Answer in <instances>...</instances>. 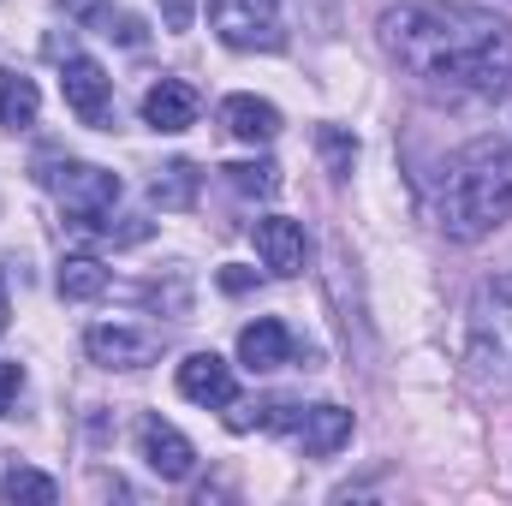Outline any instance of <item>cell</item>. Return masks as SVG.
I'll return each mask as SVG.
<instances>
[{
    "instance_id": "1",
    "label": "cell",
    "mask_w": 512,
    "mask_h": 506,
    "mask_svg": "<svg viewBox=\"0 0 512 506\" xmlns=\"http://www.w3.org/2000/svg\"><path fill=\"white\" fill-rule=\"evenodd\" d=\"M393 66L441 102H495L512 78V24L471 0H399L382 12Z\"/></svg>"
},
{
    "instance_id": "2",
    "label": "cell",
    "mask_w": 512,
    "mask_h": 506,
    "mask_svg": "<svg viewBox=\"0 0 512 506\" xmlns=\"http://www.w3.org/2000/svg\"><path fill=\"white\" fill-rule=\"evenodd\" d=\"M501 221H512V137H477L435 179V227L477 245Z\"/></svg>"
},
{
    "instance_id": "3",
    "label": "cell",
    "mask_w": 512,
    "mask_h": 506,
    "mask_svg": "<svg viewBox=\"0 0 512 506\" xmlns=\"http://www.w3.org/2000/svg\"><path fill=\"white\" fill-rule=\"evenodd\" d=\"M465 364L477 381H512V274L489 280L471 298V340Z\"/></svg>"
},
{
    "instance_id": "4",
    "label": "cell",
    "mask_w": 512,
    "mask_h": 506,
    "mask_svg": "<svg viewBox=\"0 0 512 506\" xmlns=\"http://www.w3.org/2000/svg\"><path fill=\"white\" fill-rule=\"evenodd\" d=\"M36 179H42V185L54 191V203H60L66 215H78L84 227H102V221L114 215V203H120V173H108V167H96V161H42Z\"/></svg>"
},
{
    "instance_id": "5",
    "label": "cell",
    "mask_w": 512,
    "mask_h": 506,
    "mask_svg": "<svg viewBox=\"0 0 512 506\" xmlns=\"http://www.w3.org/2000/svg\"><path fill=\"white\" fill-rule=\"evenodd\" d=\"M262 429H280L298 453H310V459H328V453H340L346 441H352V411L346 405H262V417H256Z\"/></svg>"
},
{
    "instance_id": "6",
    "label": "cell",
    "mask_w": 512,
    "mask_h": 506,
    "mask_svg": "<svg viewBox=\"0 0 512 506\" xmlns=\"http://www.w3.org/2000/svg\"><path fill=\"white\" fill-rule=\"evenodd\" d=\"M209 30H215V42H227L239 54H256V48L268 54L286 42L274 0H209Z\"/></svg>"
},
{
    "instance_id": "7",
    "label": "cell",
    "mask_w": 512,
    "mask_h": 506,
    "mask_svg": "<svg viewBox=\"0 0 512 506\" xmlns=\"http://www.w3.org/2000/svg\"><path fill=\"white\" fill-rule=\"evenodd\" d=\"M60 96H66V108H72L84 126H96V131L114 126V78L102 72V60L66 54V66H60Z\"/></svg>"
},
{
    "instance_id": "8",
    "label": "cell",
    "mask_w": 512,
    "mask_h": 506,
    "mask_svg": "<svg viewBox=\"0 0 512 506\" xmlns=\"http://www.w3.org/2000/svg\"><path fill=\"white\" fill-rule=\"evenodd\" d=\"M84 352H90V364H102V370H149L155 352H161V340H155L149 328H137V322H96V328L84 334Z\"/></svg>"
},
{
    "instance_id": "9",
    "label": "cell",
    "mask_w": 512,
    "mask_h": 506,
    "mask_svg": "<svg viewBox=\"0 0 512 506\" xmlns=\"http://www.w3.org/2000/svg\"><path fill=\"white\" fill-rule=\"evenodd\" d=\"M137 453H143V465H149L161 483H185V477L197 471V447H191L167 417H143V423H137Z\"/></svg>"
},
{
    "instance_id": "10",
    "label": "cell",
    "mask_w": 512,
    "mask_h": 506,
    "mask_svg": "<svg viewBox=\"0 0 512 506\" xmlns=\"http://www.w3.org/2000/svg\"><path fill=\"white\" fill-rule=\"evenodd\" d=\"M179 393L191 399V405H233L239 399V376H233V364L221 358V352H191L185 364H179Z\"/></svg>"
},
{
    "instance_id": "11",
    "label": "cell",
    "mask_w": 512,
    "mask_h": 506,
    "mask_svg": "<svg viewBox=\"0 0 512 506\" xmlns=\"http://www.w3.org/2000/svg\"><path fill=\"white\" fill-rule=\"evenodd\" d=\"M256 256H262V268H268V274H304V256H310L304 221L262 215V221H256Z\"/></svg>"
},
{
    "instance_id": "12",
    "label": "cell",
    "mask_w": 512,
    "mask_h": 506,
    "mask_svg": "<svg viewBox=\"0 0 512 506\" xmlns=\"http://www.w3.org/2000/svg\"><path fill=\"white\" fill-rule=\"evenodd\" d=\"M197 90L185 84V78H161V84H149L143 90V126L149 131H191L197 126Z\"/></svg>"
},
{
    "instance_id": "13",
    "label": "cell",
    "mask_w": 512,
    "mask_h": 506,
    "mask_svg": "<svg viewBox=\"0 0 512 506\" xmlns=\"http://www.w3.org/2000/svg\"><path fill=\"white\" fill-rule=\"evenodd\" d=\"M239 364L256 370V376H268V370L292 364V334H286V322H274V316L245 322V328H239Z\"/></svg>"
},
{
    "instance_id": "14",
    "label": "cell",
    "mask_w": 512,
    "mask_h": 506,
    "mask_svg": "<svg viewBox=\"0 0 512 506\" xmlns=\"http://www.w3.org/2000/svg\"><path fill=\"white\" fill-rule=\"evenodd\" d=\"M221 126L233 131L239 143H274L280 137V108L274 102H262V96H227L221 102Z\"/></svg>"
},
{
    "instance_id": "15",
    "label": "cell",
    "mask_w": 512,
    "mask_h": 506,
    "mask_svg": "<svg viewBox=\"0 0 512 506\" xmlns=\"http://www.w3.org/2000/svg\"><path fill=\"white\" fill-rule=\"evenodd\" d=\"M36 114H42V90H36L24 72L0 66V126L24 131V126H36Z\"/></svg>"
},
{
    "instance_id": "16",
    "label": "cell",
    "mask_w": 512,
    "mask_h": 506,
    "mask_svg": "<svg viewBox=\"0 0 512 506\" xmlns=\"http://www.w3.org/2000/svg\"><path fill=\"white\" fill-rule=\"evenodd\" d=\"M54 280H60V298H72V304H90V298L108 292V268L96 256H66Z\"/></svg>"
},
{
    "instance_id": "17",
    "label": "cell",
    "mask_w": 512,
    "mask_h": 506,
    "mask_svg": "<svg viewBox=\"0 0 512 506\" xmlns=\"http://www.w3.org/2000/svg\"><path fill=\"white\" fill-rule=\"evenodd\" d=\"M0 501H36V506H54L60 501V483L48 477V471H30V465H12L6 477H0Z\"/></svg>"
},
{
    "instance_id": "18",
    "label": "cell",
    "mask_w": 512,
    "mask_h": 506,
    "mask_svg": "<svg viewBox=\"0 0 512 506\" xmlns=\"http://www.w3.org/2000/svg\"><path fill=\"white\" fill-rule=\"evenodd\" d=\"M149 197H155L161 209H191V203H197V167H191V161L161 167L155 185H149Z\"/></svg>"
},
{
    "instance_id": "19",
    "label": "cell",
    "mask_w": 512,
    "mask_h": 506,
    "mask_svg": "<svg viewBox=\"0 0 512 506\" xmlns=\"http://www.w3.org/2000/svg\"><path fill=\"white\" fill-rule=\"evenodd\" d=\"M227 173V185L239 191V197H274L280 191V167L274 161H233V167H221Z\"/></svg>"
},
{
    "instance_id": "20",
    "label": "cell",
    "mask_w": 512,
    "mask_h": 506,
    "mask_svg": "<svg viewBox=\"0 0 512 506\" xmlns=\"http://www.w3.org/2000/svg\"><path fill=\"white\" fill-rule=\"evenodd\" d=\"M322 149H328V161H334V173H352V155H358V143H346L340 131H322Z\"/></svg>"
},
{
    "instance_id": "21",
    "label": "cell",
    "mask_w": 512,
    "mask_h": 506,
    "mask_svg": "<svg viewBox=\"0 0 512 506\" xmlns=\"http://www.w3.org/2000/svg\"><path fill=\"white\" fill-rule=\"evenodd\" d=\"M18 387H24V370H18V364H0V417L12 411V399H18Z\"/></svg>"
},
{
    "instance_id": "22",
    "label": "cell",
    "mask_w": 512,
    "mask_h": 506,
    "mask_svg": "<svg viewBox=\"0 0 512 506\" xmlns=\"http://www.w3.org/2000/svg\"><path fill=\"white\" fill-rule=\"evenodd\" d=\"M191 12H197V0H161V18H167V30H185V24H191Z\"/></svg>"
},
{
    "instance_id": "23",
    "label": "cell",
    "mask_w": 512,
    "mask_h": 506,
    "mask_svg": "<svg viewBox=\"0 0 512 506\" xmlns=\"http://www.w3.org/2000/svg\"><path fill=\"white\" fill-rule=\"evenodd\" d=\"M221 286H227V292H245V286H251V274H245V268H227V274H221Z\"/></svg>"
},
{
    "instance_id": "24",
    "label": "cell",
    "mask_w": 512,
    "mask_h": 506,
    "mask_svg": "<svg viewBox=\"0 0 512 506\" xmlns=\"http://www.w3.org/2000/svg\"><path fill=\"white\" fill-rule=\"evenodd\" d=\"M495 108H501V120H507V137H512V78H507V90L495 96Z\"/></svg>"
},
{
    "instance_id": "25",
    "label": "cell",
    "mask_w": 512,
    "mask_h": 506,
    "mask_svg": "<svg viewBox=\"0 0 512 506\" xmlns=\"http://www.w3.org/2000/svg\"><path fill=\"white\" fill-rule=\"evenodd\" d=\"M6 316H12V310H6V286H0V334H6Z\"/></svg>"
},
{
    "instance_id": "26",
    "label": "cell",
    "mask_w": 512,
    "mask_h": 506,
    "mask_svg": "<svg viewBox=\"0 0 512 506\" xmlns=\"http://www.w3.org/2000/svg\"><path fill=\"white\" fill-rule=\"evenodd\" d=\"M72 6H78V0H72Z\"/></svg>"
}]
</instances>
